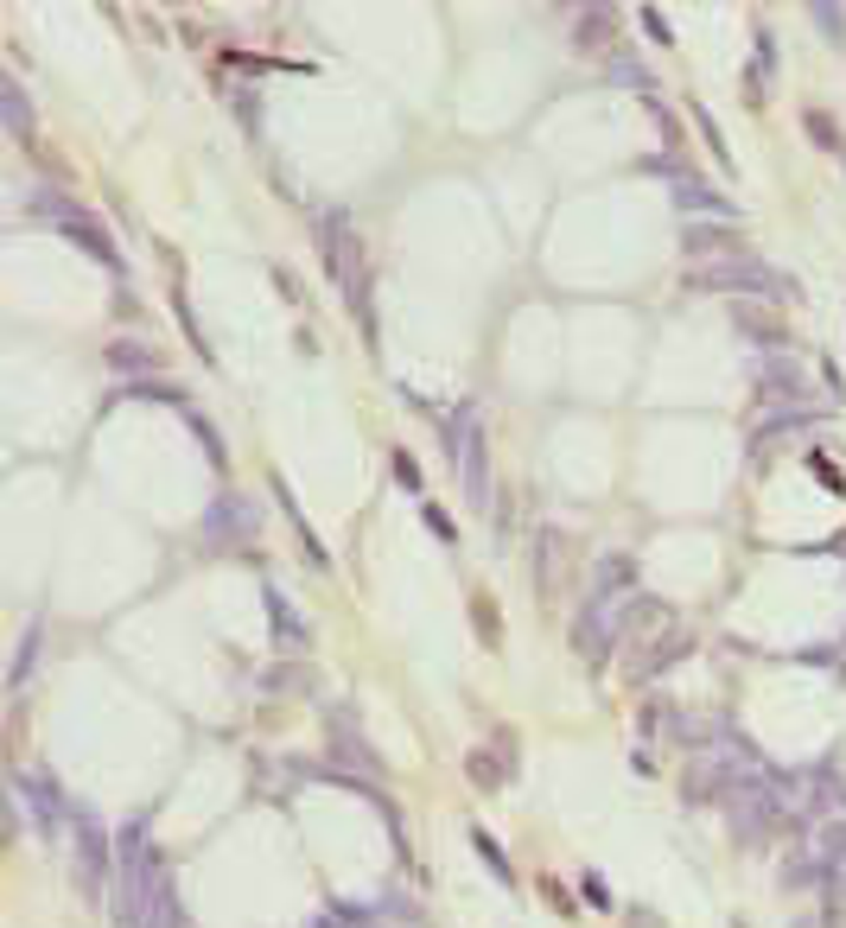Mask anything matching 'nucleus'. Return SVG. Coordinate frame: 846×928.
I'll use <instances>...</instances> for the list:
<instances>
[{
	"mask_svg": "<svg viewBox=\"0 0 846 928\" xmlns=\"http://www.w3.org/2000/svg\"><path fill=\"white\" fill-rule=\"evenodd\" d=\"M693 287H707V293H770V299H796V287L777 273V267H757V261H707V267H693L687 273Z\"/></svg>",
	"mask_w": 846,
	"mask_h": 928,
	"instance_id": "nucleus-1",
	"label": "nucleus"
},
{
	"mask_svg": "<svg viewBox=\"0 0 846 928\" xmlns=\"http://www.w3.org/2000/svg\"><path fill=\"white\" fill-rule=\"evenodd\" d=\"M318 248H325V267H331V280H337V293L357 306V293H363V280H357V273H363V255L350 248V223L337 217V210L318 223Z\"/></svg>",
	"mask_w": 846,
	"mask_h": 928,
	"instance_id": "nucleus-2",
	"label": "nucleus"
},
{
	"mask_svg": "<svg viewBox=\"0 0 846 928\" xmlns=\"http://www.w3.org/2000/svg\"><path fill=\"white\" fill-rule=\"evenodd\" d=\"M668 185H675V204H681V210H700V217H720V223H732V217H738V210H732V204H726L713 185H700V178H693L681 160L668 166Z\"/></svg>",
	"mask_w": 846,
	"mask_h": 928,
	"instance_id": "nucleus-3",
	"label": "nucleus"
},
{
	"mask_svg": "<svg viewBox=\"0 0 846 928\" xmlns=\"http://www.w3.org/2000/svg\"><path fill=\"white\" fill-rule=\"evenodd\" d=\"M452 458H465V496L471 503H490V458H484V433L471 420H458V452Z\"/></svg>",
	"mask_w": 846,
	"mask_h": 928,
	"instance_id": "nucleus-4",
	"label": "nucleus"
},
{
	"mask_svg": "<svg viewBox=\"0 0 846 928\" xmlns=\"http://www.w3.org/2000/svg\"><path fill=\"white\" fill-rule=\"evenodd\" d=\"M77 872H83V890L102 897V878H109V846L96 827H77Z\"/></svg>",
	"mask_w": 846,
	"mask_h": 928,
	"instance_id": "nucleus-5",
	"label": "nucleus"
},
{
	"mask_svg": "<svg viewBox=\"0 0 846 928\" xmlns=\"http://www.w3.org/2000/svg\"><path fill=\"white\" fill-rule=\"evenodd\" d=\"M0 102H7V134H13V140H32V108H26L20 77H0Z\"/></svg>",
	"mask_w": 846,
	"mask_h": 928,
	"instance_id": "nucleus-6",
	"label": "nucleus"
},
{
	"mask_svg": "<svg viewBox=\"0 0 846 928\" xmlns=\"http://www.w3.org/2000/svg\"><path fill=\"white\" fill-rule=\"evenodd\" d=\"M465 776L490 795V789H503V782H510V763H503L497 750H471V757H465Z\"/></svg>",
	"mask_w": 846,
	"mask_h": 928,
	"instance_id": "nucleus-7",
	"label": "nucleus"
},
{
	"mask_svg": "<svg viewBox=\"0 0 846 928\" xmlns=\"http://www.w3.org/2000/svg\"><path fill=\"white\" fill-rule=\"evenodd\" d=\"M687 255H738V236L720 230V223H713V230L693 223V230H687Z\"/></svg>",
	"mask_w": 846,
	"mask_h": 928,
	"instance_id": "nucleus-8",
	"label": "nucleus"
},
{
	"mask_svg": "<svg viewBox=\"0 0 846 928\" xmlns=\"http://www.w3.org/2000/svg\"><path fill=\"white\" fill-rule=\"evenodd\" d=\"M738 325H745V337H757V343H770V350L783 343V325L770 318V312H757V306H738Z\"/></svg>",
	"mask_w": 846,
	"mask_h": 928,
	"instance_id": "nucleus-9",
	"label": "nucleus"
},
{
	"mask_svg": "<svg viewBox=\"0 0 846 928\" xmlns=\"http://www.w3.org/2000/svg\"><path fill=\"white\" fill-rule=\"evenodd\" d=\"M471 617H477V636H484V649H497L503 642V617H497V604H490L484 592L471 598Z\"/></svg>",
	"mask_w": 846,
	"mask_h": 928,
	"instance_id": "nucleus-10",
	"label": "nucleus"
},
{
	"mask_svg": "<svg viewBox=\"0 0 846 928\" xmlns=\"http://www.w3.org/2000/svg\"><path fill=\"white\" fill-rule=\"evenodd\" d=\"M267 611H274V629H280V642H287V649H293V642H306V623L287 611V598H280V592H267Z\"/></svg>",
	"mask_w": 846,
	"mask_h": 928,
	"instance_id": "nucleus-11",
	"label": "nucleus"
},
{
	"mask_svg": "<svg viewBox=\"0 0 846 928\" xmlns=\"http://www.w3.org/2000/svg\"><path fill=\"white\" fill-rule=\"evenodd\" d=\"M802 121H808V140H815V147H827V153H846V147H840V127H833V115H821V108H808Z\"/></svg>",
	"mask_w": 846,
	"mask_h": 928,
	"instance_id": "nucleus-12",
	"label": "nucleus"
},
{
	"mask_svg": "<svg viewBox=\"0 0 846 928\" xmlns=\"http://www.w3.org/2000/svg\"><path fill=\"white\" fill-rule=\"evenodd\" d=\"M808 20H821V32L840 45L846 39V7H833V0H815V7H808Z\"/></svg>",
	"mask_w": 846,
	"mask_h": 928,
	"instance_id": "nucleus-13",
	"label": "nucleus"
},
{
	"mask_svg": "<svg viewBox=\"0 0 846 928\" xmlns=\"http://www.w3.org/2000/svg\"><path fill=\"white\" fill-rule=\"evenodd\" d=\"M693 121H700V140H707V147H713V160H720V166L732 172V147H726V134L713 127V115H707V108H693Z\"/></svg>",
	"mask_w": 846,
	"mask_h": 928,
	"instance_id": "nucleus-14",
	"label": "nucleus"
},
{
	"mask_svg": "<svg viewBox=\"0 0 846 928\" xmlns=\"http://www.w3.org/2000/svg\"><path fill=\"white\" fill-rule=\"evenodd\" d=\"M109 363H115V369H153V350H140V343H109Z\"/></svg>",
	"mask_w": 846,
	"mask_h": 928,
	"instance_id": "nucleus-15",
	"label": "nucleus"
},
{
	"mask_svg": "<svg viewBox=\"0 0 846 928\" xmlns=\"http://www.w3.org/2000/svg\"><path fill=\"white\" fill-rule=\"evenodd\" d=\"M770 64H777V45H770V32H757V70H751V83H763V90H770V77H777Z\"/></svg>",
	"mask_w": 846,
	"mask_h": 928,
	"instance_id": "nucleus-16",
	"label": "nucleus"
},
{
	"mask_svg": "<svg viewBox=\"0 0 846 928\" xmlns=\"http://www.w3.org/2000/svg\"><path fill=\"white\" fill-rule=\"evenodd\" d=\"M395 483H401L407 496H420V464H414L407 452H395Z\"/></svg>",
	"mask_w": 846,
	"mask_h": 928,
	"instance_id": "nucleus-17",
	"label": "nucleus"
},
{
	"mask_svg": "<svg viewBox=\"0 0 846 928\" xmlns=\"http://www.w3.org/2000/svg\"><path fill=\"white\" fill-rule=\"evenodd\" d=\"M471 839H477V852H484V859H490V872H497V878L510 884V859H503V852H497V846H490V833H471Z\"/></svg>",
	"mask_w": 846,
	"mask_h": 928,
	"instance_id": "nucleus-18",
	"label": "nucleus"
},
{
	"mask_svg": "<svg viewBox=\"0 0 846 928\" xmlns=\"http://www.w3.org/2000/svg\"><path fill=\"white\" fill-rule=\"evenodd\" d=\"M605 26H611V13H586L573 39H580V45H598V39H605Z\"/></svg>",
	"mask_w": 846,
	"mask_h": 928,
	"instance_id": "nucleus-19",
	"label": "nucleus"
},
{
	"mask_svg": "<svg viewBox=\"0 0 846 928\" xmlns=\"http://www.w3.org/2000/svg\"><path fill=\"white\" fill-rule=\"evenodd\" d=\"M637 20H643V32H650V39H656V45H668V39H675V26H668V20H662V13H656V7H643V13H637Z\"/></svg>",
	"mask_w": 846,
	"mask_h": 928,
	"instance_id": "nucleus-20",
	"label": "nucleus"
},
{
	"mask_svg": "<svg viewBox=\"0 0 846 928\" xmlns=\"http://www.w3.org/2000/svg\"><path fill=\"white\" fill-rule=\"evenodd\" d=\"M32 649H39V629H26V642H20V655H13V687L26 681V668H32Z\"/></svg>",
	"mask_w": 846,
	"mask_h": 928,
	"instance_id": "nucleus-21",
	"label": "nucleus"
},
{
	"mask_svg": "<svg viewBox=\"0 0 846 928\" xmlns=\"http://www.w3.org/2000/svg\"><path fill=\"white\" fill-rule=\"evenodd\" d=\"M427 528H433L440 541H452V534H458V528H452V516H446V509H433V503H427Z\"/></svg>",
	"mask_w": 846,
	"mask_h": 928,
	"instance_id": "nucleus-22",
	"label": "nucleus"
},
{
	"mask_svg": "<svg viewBox=\"0 0 846 928\" xmlns=\"http://www.w3.org/2000/svg\"><path fill=\"white\" fill-rule=\"evenodd\" d=\"M586 903H592V909H611V890H605L598 878H586Z\"/></svg>",
	"mask_w": 846,
	"mask_h": 928,
	"instance_id": "nucleus-23",
	"label": "nucleus"
}]
</instances>
